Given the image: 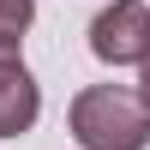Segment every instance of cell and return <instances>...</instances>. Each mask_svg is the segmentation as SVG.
<instances>
[{"mask_svg":"<svg viewBox=\"0 0 150 150\" xmlns=\"http://www.w3.org/2000/svg\"><path fill=\"white\" fill-rule=\"evenodd\" d=\"M72 138L84 150H144L150 108L120 84H90V90L72 96Z\"/></svg>","mask_w":150,"mask_h":150,"instance_id":"6da1fadb","label":"cell"},{"mask_svg":"<svg viewBox=\"0 0 150 150\" xmlns=\"http://www.w3.org/2000/svg\"><path fill=\"white\" fill-rule=\"evenodd\" d=\"M90 54L108 66H138L150 54V6L144 0H114L90 18Z\"/></svg>","mask_w":150,"mask_h":150,"instance_id":"7a4b0ae2","label":"cell"},{"mask_svg":"<svg viewBox=\"0 0 150 150\" xmlns=\"http://www.w3.org/2000/svg\"><path fill=\"white\" fill-rule=\"evenodd\" d=\"M42 114V96H36V78L24 66L18 42L0 36V138H24Z\"/></svg>","mask_w":150,"mask_h":150,"instance_id":"3957f363","label":"cell"},{"mask_svg":"<svg viewBox=\"0 0 150 150\" xmlns=\"http://www.w3.org/2000/svg\"><path fill=\"white\" fill-rule=\"evenodd\" d=\"M30 18H36V0H0V36L18 42V36L30 30Z\"/></svg>","mask_w":150,"mask_h":150,"instance_id":"277c9868","label":"cell"},{"mask_svg":"<svg viewBox=\"0 0 150 150\" xmlns=\"http://www.w3.org/2000/svg\"><path fill=\"white\" fill-rule=\"evenodd\" d=\"M132 96H138V102H144V108H150V54H144V60H138V90H132Z\"/></svg>","mask_w":150,"mask_h":150,"instance_id":"5b68a950","label":"cell"}]
</instances>
